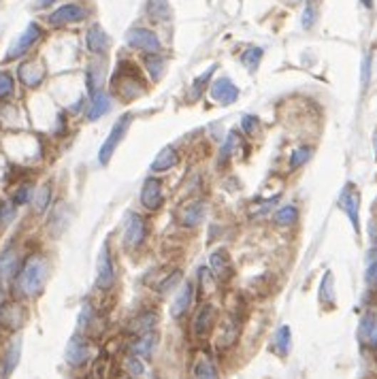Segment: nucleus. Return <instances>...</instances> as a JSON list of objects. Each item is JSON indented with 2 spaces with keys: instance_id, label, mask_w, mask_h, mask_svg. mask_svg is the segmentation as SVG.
<instances>
[{
  "instance_id": "1",
  "label": "nucleus",
  "mask_w": 377,
  "mask_h": 379,
  "mask_svg": "<svg viewBox=\"0 0 377 379\" xmlns=\"http://www.w3.org/2000/svg\"><path fill=\"white\" fill-rule=\"evenodd\" d=\"M49 277V262L41 254H32L21 262L19 273L13 279V292L17 298H36Z\"/></svg>"
},
{
  "instance_id": "2",
  "label": "nucleus",
  "mask_w": 377,
  "mask_h": 379,
  "mask_svg": "<svg viewBox=\"0 0 377 379\" xmlns=\"http://www.w3.org/2000/svg\"><path fill=\"white\" fill-rule=\"evenodd\" d=\"M217 318H220V313H217V307L213 303H209V301L200 303L196 313H194V318H192V326H190L192 328V337L196 341L209 339L217 331Z\"/></svg>"
},
{
  "instance_id": "3",
  "label": "nucleus",
  "mask_w": 377,
  "mask_h": 379,
  "mask_svg": "<svg viewBox=\"0 0 377 379\" xmlns=\"http://www.w3.org/2000/svg\"><path fill=\"white\" fill-rule=\"evenodd\" d=\"M130 124H133V113H124V115L118 118V122L113 124L111 133L107 135L105 143H103L100 150H98V165L107 167V165L111 162V158L115 156V150L120 147V143H122L124 137L128 135Z\"/></svg>"
},
{
  "instance_id": "4",
  "label": "nucleus",
  "mask_w": 377,
  "mask_h": 379,
  "mask_svg": "<svg viewBox=\"0 0 377 379\" xmlns=\"http://www.w3.org/2000/svg\"><path fill=\"white\" fill-rule=\"evenodd\" d=\"M111 85H113V92H120L126 100L137 98V96L143 94V90H145V83L139 79L137 71H135L130 64H126V62H122V64L118 66Z\"/></svg>"
},
{
  "instance_id": "5",
  "label": "nucleus",
  "mask_w": 377,
  "mask_h": 379,
  "mask_svg": "<svg viewBox=\"0 0 377 379\" xmlns=\"http://www.w3.org/2000/svg\"><path fill=\"white\" fill-rule=\"evenodd\" d=\"M337 207L346 213V217L350 219L354 232L358 234L361 232V190H358L356 184L348 182L344 186L339 198H337Z\"/></svg>"
},
{
  "instance_id": "6",
  "label": "nucleus",
  "mask_w": 377,
  "mask_h": 379,
  "mask_svg": "<svg viewBox=\"0 0 377 379\" xmlns=\"http://www.w3.org/2000/svg\"><path fill=\"white\" fill-rule=\"evenodd\" d=\"M115 286V264L109 243H103L98 256H96V288L103 292H109Z\"/></svg>"
},
{
  "instance_id": "7",
  "label": "nucleus",
  "mask_w": 377,
  "mask_h": 379,
  "mask_svg": "<svg viewBox=\"0 0 377 379\" xmlns=\"http://www.w3.org/2000/svg\"><path fill=\"white\" fill-rule=\"evenodd\" d=\"M92 358V341L77 333L75 337H71L66 350H64V360L71 369H81L83 365H88Z\"/></svg>"
},
{
  "instance_id": "8",
  "label": "nucleus",
  "mask_w": 377,
  "mask_h": 379,
  "mask_svg": "<svg viewBox=\"0 0 377 379\" xmlns=\"http://www.w3.org/2000/svg\"><path fill=\"white\" fill-rule=\"evenodd\" d=\"M145 239H148V219L141 213H128L124 224V234H122L124 247L137 249L145 243Z\"/></svg>"
},
{
  "instance_id": "9",
  "label": "nucleus",
  "mask_w": 377,
  "mask_h": 379,
  "mask_svg": "<svg viewBox=\"0 0 377 379\" xmlns=\"http://www.w3.org/2000/svg\"><path fill=\"white\" fill-rule=\"evenodd\" d=\"M141 207L148 211H160L165 207V184L160 177H148L139 194Z\"/></svg>"
},
{
  "instance_id": "10",
  "label": "nucleus",
  "mask_w": 377,
  "mask_h": 379,
  "mask_svg": "<svg viewBox=\"0 0 377 379\" xmlns=\"http://www.w3.org/2000/svg\"><path fill=\"white\" fill-rule=\"evenodd\" d=\"M126 43H128L130 47H135V49L145 51L148 56H156V53H160V49H162V45H160L156 32H152V30H148V28H133V30H128V32H126Z\"/></svg>"
},
{
  "instance_id": "11",
  "label": "nucleus",
  "mask_w": 377,
  "mask_h": 379,
  "mask_svg": "<svg viewBox=\"0 0 377 379\" xmlns=\"http://www.w3.org/2000/svg\"><path fill=\"white\" fill-rule=\"evenodd\" d=\"M26 322V309L19 301H6L0 305V328L19 333Z\"/></svg>"
},
{
  "instance_id": "12",
  "label": "nucleus",
  "mask_w": 377,
  "mask_h": 379,
  "mask_svg": "<svg viewBox=\"0 0 377 379\" xmlns=\"http://www.w3.org/2000/svg\"><path fill=\"white\" fill-rule=\"evenodd\" d=\"M43 36V30H41V26L38 24H34V21H30L28 26H26V30L13 41V45L9 47V51H6V60H15V58H21L38 38Z\"/></svg>"
},
{
  "instance_id": "13",
  "label": "nucleus",
  "mask_w": 377,
  "mask_h": 379,
  "mask_svg": "<svg viewBox=\"0 0 377 379\" xmlns=\"http://www.w3.org/2000/svg\"><path fill=\"white\" fill-rule=\"evenodd\" d=\"M88 17V11L81 6V4H75V2H68V4H62L58 6L49 17L47 21L51 26H66V24H77V21H83Z\"/></svg>"
},
{
  "instance_id": "14",
  "label": "nucleus",
  "mask_w": 377,
  "mask_h": 379,
  "mask_svg": "<svg viewBox=\"0 0 377 379\" xmlns=\"http://www.w3.org/2000/svg\"><path fill=\"white\" fill-rule=\"evenodd\" d=\"M358 343L377 352V311L373 309L365 311L358 322Z\"/></svg>"
},
{
  "instance_id": "15",
  "label": "nucleus",
  "mask_w": 377,
  "mask_h": 379,
  "mask_svg": "<svg viewBox=\"0 0 377 379\" xmlns=\"http://www.w3.org/2000/svg\"><path fill=\"white\" fill-rule=\"evenodd\" d=\"M19 358H21V337L17 335L15 339H11L2 352V358H0V379H9L13 375V371L17 369L19 365Z\"/></svg>"
},
{
  "instance_id": "16",
  "label": "nucleus",
  "mask_w": 377,
  "mask_h": 379,
  "mask_svg": "<svg viewBox=\"0 0 377 379\" xmlns=\"http://www.w3.org/2000/svg\"><path fill=\"white\" fill-rule=\"evenodd\" d=\"M209 92H211L213 103H217V105H222V107H228V105H232V103L239 98V88H237L228 77L215 79V81L211 83Z\"/></svg>"
},
{
  "instance_id": "17",
  "label": "nucleus",
  "mask_w": 377,
  "mask_h": 379,
  "mask_svg": "<svg viewBox=\"0 0 377 379\" xmlns=\"http://www.w3.org/2000/svg\"><path fill=\"white\" fill-rule=\"evenodd\" d=\"M190 378L192 379H220V369H217V363L211 354L207 352H198L194 363H192V369H190Z\"/></svg>"
},
{
  "instance_id": "18",
  "label": "nucleus",
  "mask_w": 377,
  "mask_h": 379,
  "mask_svg": "<svg viewBox=\"0 0 377 379\" xmlns=\"http://www.w3.org/2000/svg\"><path fill=\"white\" fill-rule=\"evenodd\" d=\"M205 213H207V207L202 200H192V202H186L180 207L177 211V222L180 226L184 228H198L200 222L205 219Z\"/></svg>"
},
{
  "instance_id": "19",
  "label": "nucleus",
  "mask_w": 377,
  "mask_h": 379,
  "mask_svg": "<svg viewBox=\"0 0 377 379\" xmlns=\"http://www.w3.org/2000/svg\"><path fill=\"white\" fill-rule=\"evenodd\" d=\"M21 269V258L15 245H6L0 251V281H9L15 279V275Z\"/></svg>"
},
{
  "instance_id": "20",
  "label": "nucleus",
  "mask_w": 377,
  "mask_h": 379,
  "mask_svg": "<svg viewBox=\"0 0 377 379\" xmlns=\"http://www.w3.org/2000/svg\"><path fill=\"white\" fill-rule=\"evenodd\" d=\"M209 271H211V275L217 281H228L232 277L234 266H232V260H230V256H228L226 249H215L211 254V258H209Z\"/></svg>"
},
{
  "instance_id": "21",
  "label": "nucleus",
  "mask_w": 377,
  "mask_h": 379,
  "mask_svg": "<svg viewBox=\"0 0 377 379\" xmlns=\"http://www.w3.org/2000/svg\"><path fill=\"white\" fill-rule=\"evenodd\" d=\"M192 301H194V286H192V281H184L180 286V290L175 292V296H173L171 318H175V320L184 318L190 311V307H192Z\"/></svg>"
},
{
  "instance_id": "22",
  "label": "nucleus",
  "mask_w": 377,
  "mask_h": 379,
  "mask_svg": "<svg viewBox=\"0 0 377 379\" xmlns=\"http://www.w3.org/2000/svg\"><path fill=\"white\" fill-rule=\"evenodd\" d=\"M158 343H160V333L158 331L143 333L130 343V354H137L141 358H152L154 352L158 350Z\"/></svg>"
},
{
  "instance_id": "23",
  "label": "nucleus",
  "mask_w": 377,
  "mask_h": 379,
  "mask_svg": "<svg viewBox=\"0 0 377 379\" xmlns=\"http://www.w3.org/2000/svg\"><path fill=\"white\" fill-rule=\"evenodd\" d=\"M158 322H160V316H158L154 309H143L141 313H137V316L130 320L128 331H130L133 335H137V337H139V335H143V333L156 331Z\"/></svg>"
},
{
  "instance_id": "24",
  "label": "nucleus",
  "mask_w": 377,
  "mask_h": 379,
  "mask_svg": "<svg viewBox=\"0 0 377 379\" xmlns=\"http://www.w3.org/2000/svg\"><path fill=\"white\" fill-rule=\"evenodd\" d=\"M271 352L279 358H286L292 352V331L288 324H282L271 339Z\"/></svg>"
},
{
  "instance_id": "25",
  "label": "nucleus",
  "mask_w": 377,
  "mask_h": 379,
  "mask_svg": "<svg viewBox=\"0 0 377 379\" xmlns=\"http://www.w3.org/2000/svg\"><path fill=\"white\" fill-rule=\"evenodd\" d=\"M17 73H19V81L26 88H38L43 83V79H45V71H43V66L36 60L24 62Z\"/></svg>"
},
{
  "instance_id": "26",
  "label": "nucleus",
  "mask_w": 377,
  "mask_h": 379,
  "mask_svg": "<svg viewBox=\"0 0 377 379\" xmlns=\"http://www.w3.org/2000/svg\"><path fill=\"white\" fill-rule=\"evenodd\" d=\"M180 165V154H177V150L173 147V145H167V147H162L160 152H158V156L154 158V162H152V173H167V171H171V169H175Z\"/></svg>"
},
{
  "instance_id": "27",
  "label": "nucleus",
  "mask_w": 377,
  "mask_h": 379,
  "mask_svg": "<svg viewBox=\"0 0 377 379\" xmlns=\"http://www.w3.org/2000/svg\"><path fill=\"white\" fill-rule=\"evenodd\" d=\"M86 45H88V49L92 53H98V56L107 53V49H109V36H107V32L98 24H94L88 30V34H86Z\"/></svg>"
},
{
  "instance_id": "28",
  "label": "nucleus",
  "mask_w": 377,
  "mask_h": 379,
  "mask_svg": "<svg viewBox=\"0 0 377 379\" xmlns=\"http://www.w3.org/2000/svg\"><path fill=\"white\" fill-rule=\"evenodd\" d=\"M109 109H111V98H109V94H105V92H96V94H92V103H90V107H88V120H100L103 115H107L109 113Z\"/></svg>"
},
{
  "instance_id": "29",
  "label": "nucleus",
  "mask_w": 377,
  "mask_h": 379,
  "mask_svg": "<svg viewBox=\"0 0 377 379\" xmlns=\"http://www.w3.org/2000/svg\"><path fill=\"white\" fill-rule=\"evenodd\" d=\"M299 222V207L296 204H284L273 213V224L279 228H292Z\"/></svg>"
},
{
  "instance_id": "30",
  "label": "nucleus",
  "mask_w": 377,
  "mask_h": 379,
  "mask_svg": "<svg viewBox=\"0 0 377 379\" xmlns=\"http://www.w3.org/2000/svg\"><path fill=\"white\" fill-rule=\"evenodd\" d=\"M124 369H126V373H128L130 379H141L145 375V363H143V358L137 356V354H130V352L124 356Z\"/></svg>"
},
{
  "instance_id": "31",
  "label": "nucleus",
  "mask_w": 377,
  "mask_h": 379,
  "mask_svg": "<svg viewBox=\"0 0 377 379\" xmlns=\"http://www.w3.org/2000/svg\"><path fill=\"white\" fill-rule=\"evenodd\" d=\"M320 303L324 307H331L335 303V279H333L331 271H326L324 279L320 281Z\"/></svg>"
},
{
  "instance_id": "32",
  "label": "nucleus",
  "mask_w": 377,
  "mask_h": 379,
  "mask_svg": "<svg viewBox=\"0 0 377 379\" xmlns=\"http://www.w3.org/2000/svg\"><path fill=\"white\" fill-rule=\"evenodd\" d=\"M182 284H184V273L177 269V271H173L169 277H165V279L158 284V294H162V296H169L171 292H177Z\"/></svg>"
},
{
  "instance_id": "33",
  "label": "nucleus",
  "mask_w": 377,
  "mask_h": 379,
  "mask_svg": "<svg viewBox=\"0 0 377 379\" xmlns=\"http://www.w3.org/2000/svg\"><path fill=\"white\" fill-rule=\"evenodd\" d=\"M311 156H314V147H309V145H299V147L290 154V160H288L290 171H296V169H301L303 165H307Z\"/></svg>"
},
{
  "instance_id": "34",
  "label": "nucleus",
  "mask_w": 377,
  "mask_h": 379,
  "mask_svg": "<svg viewBox=\"0 0 377 379\" xmlns=\"http://www.w3.org/2000/svg\"><path fill=\"white\" fill-rule=\"evenodd\" d=\"M51 202V184H45L34 192V198H32V204H34V213H45L47 207Z\"/></svg>"
},
{
  "instance_id": "35",
  "label": "nucleus",
  "mask_w": 377,
  "mask_h": 379,
  "mask_svg": "<svg viewBox=\"0 0 377 379\" xmlns=\"http://www.w3.org/2000/svg\"><path fill=\"white\" fill-rule=\"evenodd\" d=\"M365 281L367 286L377 288V245L367 251V264H365Z\"/></svg>"
},
{
  "instance_id": "36",
  "label": "nucleus",
  "mask_w": 377,
  "mask_h": 379,
  "mask_svg": "<svg viewBox=\"0 0 377 379\" xmlns=\"http://www.w3.org/2000/svg\"><path fill=\"white\" fill-rule=\"evenodd\" d=\"M237 145H239V135H237V133H228V137H226V141L222 143V150H220V160H217V167H224V165L230 160V156L234 154Z\"/></svg>"
},
{
  "instance_id": "37",
  "label": "nucleus",
  "mask_w": 377,
  "mask_h": 379,
  "mask_svg": "<svg viewBox=\"0 0 377 379\" xmlns=\"http://www.w3.org/2000/svg\"><path fill=\"white\" fill-rule=\"evenodd\" d=\"M145 66H148V73L152 75L154 81H158L162 77V71H165V58L160 53L156 56H148L145 58Z\"/></svg>"
},
{
  "instance_id": "38",
  "label": "nucleus",
  "mask_w": 377,
  "mask_h": 379,
  "mask_svg": "<svg viewBox=\"0 0 377 379\" xmlns=\"http://www.w3.org/2000/svg\"><path fill=\"white\" fill-rule=\"evenodd\" d=\"M262 53H264V51H262L260 47H249V49L243 53V58H241L243 64H245V68H247V71H256L258 64H260V60H262Z\"/></svg>"
},
{
  "instance_id": "39",
  "label": "nucleus",
  "mask_w": 377,
  "mask_h": 379,
  "mask_svg": "<svg viewBox=\"0 0 377 379\" xmlns=\"http://www.w3.org/2000/svg\"><path fill=\"white\" fill-rule=\"evenodd\" d=\"M30 198H32V184H21L19 188H17V192L13 194V204L15 207H19V204H26V202H30Z\"/></svg>"
},
{
  "instance_id": "40",
  "label": "nucleus",
  "mask_w": 377,
  "mask_h": 379,
  "mask_svg": "<svg viewBox=\"0 0 377 379\" xmlns=\"http://www.w3.org/2000/svg\"><path fill=\"white\" fill-rule=\"evenodd\" d=\"M241 128H243V133L252 139V137H256V135L260 133V122H258V118H254V115H243Z\"/></svg>"
},
{
  "instance_id": "41",
  "label": "nucleus",
  "mask_w": 377,
  "mask_h": 379,
  "mask_svg": "<svg viewBox=\"0 0 377 379\" xmlns=\"http://www.w3.org/2000/svg\"><path fill=\"white\" fill-rule=\"evenodd\" d=\"M15 213H17V209L13 202H2L0 204V228L9 226L15 219Z\"/></svg>"
},
{
  "instance_id": "42",
  "label": "nucleus",
  "mask_w": 377,
  "mask_h": 379,
  "mask_svg": "<svg viewBox=\"0 0 377 379\" xmlns=\"http://www.w3.org/2000/svg\"><path fill=\"white\" fill-rule=\"evenodd\" d=\"M13 90H15L13 77L2 71V73H0V100H2V98H9V96L13 94Z\"/></svg>"
},
{
  "instance_id": "43",
  "label": "nucleus",
  "mask_w": 377,
  "mask_h": 379,
  "mask_svg": "<svg viewBox=\"0 0 377 379\" xmlns=\"http://www.w3.org/2000/svg\"><path fill=\"white\" fill-rule=\"evenodd\" d=\"M301 21H303V28H311V26H314V21H316V4H314V0L307 2Z\"/></svg>"
},
{
  "instance_id": "44",
  "label": "nucleus",
  "mask_w": 377,
  "mask_h": 379,
  "mask_svg": "<svg viewBox=\"0 0 377 379\" xmlns=\"http://www.w3.org/2000/svg\"><path fill=\"white\" fill-rule=\"evenodd\" d=\"M213 71H215V66H211L209 71H205V73H202V77H198V79L194 81V88H192V90H194V96L202 94V88H205V83H207V81L211 79Z\"/></svg>"
},
{
  "instance_id": "45",
  "label": "nucleus",
  "mask_w": 377,
  "mask_h": 379,
  "mask_svg": "<svg viewBox=\"0 0 377 379\" xmlns=\"http://www.w3.org/2000/svg\"><path fill=\"white\" fill-rule=\"evenodd\" d=\"M373 150H376V158H377V128H376V135H373Z\"/></svg>"
},
{
  "instance_id": "46",
  "label": "nucleus",
  "mask_w": 377,
  "mask_h": 379,
  "mask_svg": "<svg viewBox=\"0 0 377 379\" xmlns=\"http://www.w3.org/2000/svg\"><path fill=\"white\" fill-rule=\"evenodd\" d=\"M53 0H38V6H45V4H51Z\"/></svg>"
},
{
  "instance_id": "47",
  "label": "nucleus",
  "mask_w": 377,
  "mask_h": 379,
  "mask_svg": "<svg viewBox=\"0 0 377 379\" xmlns=\"http://www.w3.org/2000/svg\"><path fill=\"white\" fill-rule=\"evenodd\" d=\"M363 4H365L367 9H371V6H373V0H363Z\"/></svg>"
},
{
  "instance_id": "48",
  "label": "nucleus",
  "mask_w": 377,
  "mask_h": 379,
  "mask_svg": "<svg viewBox=\"0 0 377 379\" xmlns=\"http://www.w3.org/2000/svg\"><path fill=\"white\" fill-rule=\"evenodd\" d=\"M2 298H4V288H2V281H0V305H2Z\"/></svg>"
},
{
  "instance_id": "49",
  "label": "nucleus",
  "mask_w": 377,
  "mask_h": 379,
  "mask_svg": "<svg viewBox=\"0 0 377 379\" xmlns=\"http://www.w3.org/2000/svg\"><path fill=\"white\" fill-rule=\"evenodd\" d=\"M128 379H130V378H128Z\"/></svg>"
}]
</instances>
